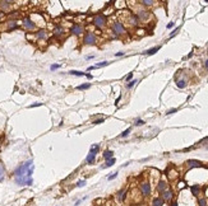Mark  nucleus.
<instances>
[{"instance_id": "obj_35", "label": "nucleus", "mask_w": 208, "mask_h": 206, "mask_svg": "<svg viewBox=\"0 0 208 206\" xmlns=\"http://www.w3.org/2000/svg\"><path fill=\"white\" fill-rule=\"evenodd\" d=\"M60 66H61L60 64H52V65L50 66V70H51V71H55V70H57L59 68H60Z\"/></svg>"}, {"instance_id": "obj_12", "label": "nucleus", "mask_w": 208, "mask_h": 206, "mask_svg": "<svg viewBox=\"0 0 208 206\" xmlns=\"http://www.w3.org/2000/svg\"><path fill=\"white\" fill-rule=\"evenodd\" d=\"M139 188H141V192L143 196H148L151 193V185L150 182H142L141 186H139Z\"/></svg>"}, {"instance_id": "obj_10", "label": "nucleus", "mask_w": 208, "mask_h": 206, "mask_svg": "<svg viewBox=\"0 0 208 206\" xmlns=\"http://www.w3.org/2000/svg\"><path fill=\"white\" fill-rule=\"evenodd\" d=\"M65 33H66L65 28H64V27H61V26H56V27H54V29H52V34L55 36V37H57V38L64 37Z\"/></svg>"}, {"instance_id": "obj_54", "label": "nucleus", "mask_w": 208, "mask_h": 206, "mask_svg": "<svg viewBox=\"0 0 208 206\" xmlns=\"http://www.w3.org/2000/svg\"><path fill=\"white\" fill-rule=\"evenodd\" d=\"M129 164H130V162H126L125 164H123V167H126V165H129Z\"/></svg>"}, {"instance_id": "obj_2", "label": "nucleus", "mask_w": 208, "mask_h": 206, "mask_svg": "<svg viewBox=\"0 0 208 206\" xmlns=\"http://www.w3.org/2000/svg\"><path fill=\"white\" fill-rule=\"evenodd\" d=\"M92 24L96 27L97 29H103L107 26V18H106V15H103V14L94 15L93 19H92Z\"/></svg>"}, {"instance_id": "obj_34", "label": "nucleus", "mask_w": 208, "mask_h": 206, "mask_svg": "<svg viewBox=\"0 0 208 206\" xmlns=\"http://www.w3.org/2000/svg\"><path fill=\"white\" fill-rule=\"evenodd\" d=\"M117 174H119V172H114V173H111V176H108V177H107V180H108V181L115 180V178L117 177Z\"/></svg>"}, {"instance_id": "obj_36", "label": "nucleus", "mask_w": 208, "mask_h": 206, "mask_svg": "<svg viewBox=\"0 0 208 206\" xmlns=\"http://www.w3.org/2000/svg\"><path fill=\"white\" fill-rule=\"evenodd\" d=\"M179 29H180V27H176V28H175V29L172 31V32H171V33H170V36H169V37H170V38H172V37H174V36H175L176 33H178V32H179Z\"/></svg>"}, {"instance_id": "obj_46", "label": "nucleus", "mask_w": 208, "mask_h": 206, "mask_svg": "<svg viewBox=\"0 0 208 206\" xmlns=\"http://www.w3.org/2000/svg\"><path fill=\"white\" fill-rule=\"evenodd\" d=\"M115 56H116V57H119V56H124V52H116V53H115Z\"/></svg>"}, {"instance_id": "obj_22", "label": "nucleus", "mask_w": 208, "mask_h": 206, "mask_svg": "<svg viewBox=\"0 0 208 206\" xmlns=\"http://www.w3.org/2000/svg\"><path fill=\"white\" fill-rule=\"evenodd\" d=\"M165 201L162 200V197H155L152 201V206H164Z\"/></svg>"}, {"instance_id": "obj_29", "label": "nucleus", "mask_w": 208, "mask_h": 206, "mask_svg": "<svg viewBox=\"0 0 208 206\" xmlns=\"http://www.w3.org/2000/svg\"><path fill=\"white\" fill-rule=\"evenodd\" d=\"M108 64H110V62H108V61H102V62H98V64H96V65H94V68H96V69H100V68H105V66H107Z\"/></svg>"}, {"instance_id": "obj_7", "label": "nucleus", "mask_w": 208, "mask_h": 206, "mask_svg": "<svg viewBox=\"0 0 208 206\" xmlns=\"http://www.w3.org/2000/svg\"><path fill=\"white\" fill-rule=\"evenodd\" d=\"M135 15L138 17V19L141 22H147L151 17V13L148 10H146V9H139V10H137V13H135Z\"/></svg>"}, {"instance_id": "obj_52", "label": "nucleus", "mask_w": 208, "mask_h": 206, "mask_svg": "<svg viewBox=\"0 0 208 206\" xmlns=\"http://www.w3.org/2000/svg\"><path fill=\"white\" fill-rule=\"evenodd\" d=\"M4 1H7V3H9V4H12V3H14V0H4Z\"/></svg>"}, {"instance_id": "obj_18", "label": "nucleus", "mask_w": 208, "mask_h": 206, "mask_svg": "<svg viewBox=\"0 0 208 206\" xmlns=\"http://www.w3.org/2000/svg\"><path fill=\"white\" fill-rule=\"evenodd\" d=\"M167 187H169V185H167L166 181H160V182H158V185H157V191L162 193L164 191L167 190Z\"/></svg>"}, {"instance_id": "obj_37", "label": "nucleus", "mask_w": 208, "mask_h": 206, "mask_svg": "<svg viewBox=\"0 0 208 206\" xmlns=\"http://www.w3.org/2000/svg\"><path fill=\"white\" fill-rule=\"evenodd\" d=\"M4 168H3V165H0V182H1L4 180Z\"/></svg>"}, {"instance_id": "obj_40", "label": "nucleus", "mask_w": 208, "mask_h": 206, "mask_svg": "<svg viewBox=\"0 0 208 206\" xmlns=\"http://www.w3.org/2000/svg\"><path fill=\"white\" fill-rule=\"evenodd\" d=\"M132 79H133V73H129V74L125 77V80H126V82H130Z\"/></svg>"}, {"instance_id": "obj_5", "label": "nucleus", "mask_w": 208, "mask_h": 206, "mask_svg": "<svg viewBox=\"0 0 208 206\" xmlns=\"http://www.w3.org/2000/svg\"><path fill=\"white\" fill-rule=\"evenodd\" d=\"M22 27H23L27 32H32V31L37 29V24L35 23L31 17H24L23 19H22Z\"/></svg>"}, {"instance_id": "obj_19", "label": "nucleus", "mask_w": 208, "mask_h": 206, "mask_svg": "<svg viewBox=\"0 0 208 206\" xmlns=\"http://www.w3.org/2000/svg\"><path fill=\"white\" fill-rule=\"evenodd\" d=\"M190 191H192L193 196H198V195H199V192H201V185H192L190 186Z\"/></svg>"}, {"instance_id": "obj_4", "label": "nucleus", "mask_w": 208, "mask_h": 206, "mask_svg": "<svg viewBox=\"0 0 208 206\" xmlns=\"http://www.w3.org/2000/svg\"><path fill=\"white\" fill-rule=\"evenodd\" d=\"M111 33H114L117 37H121V36H124L126 33V29L120 20H115L111 26Z\"/></svg>"}, {"instance_id": "obj_3", "label": "nucleus", "mask_w": 208, "mask_h": 206, "mask_svg": "<svg viewBox=\"0 0 208 206\" xmlns=\"http://www.w3.org/2000/svg\"><path fill=\"white\" fill-rule=\"evenodd\" d=\"M83 45L86 46H94L97 45V36L92 31H88V32H84L83 34Z\"/></svg>"}, {"instance_id": "obj_53", "label": "nucleus", "mask_w": 208, "mask_h": 206, "mask_svg": "<svg viewBox=\"0 0 208 206\" xmlns=\"http://www.w3.org/2000/svg\"><path fill=\"white\" fill-rule=\"evenodd\" d=\"M190 57H193V52H190V53L188 55V59H190Z\"/></svg>"}, {"instance_id": "obj_32", "label": "nucleus", "mask_w": 208, "mask_h": 206, "mask_svg": "<svg viewBox=\"0 0 208 206\" xmlns=\"http://www.w3.org/2000/svg\"><path fill=\"white\" fill-rule=\"evenodd\" d=\"M135 83H137V80H135V79L130 80V82H128V84H126V88H128V89H132V88L135 85Z\"/></svg>"}, {"instance_id": "obj_41", "label": "nucleus", "mask_w": 208, "mask_h": 206, "mask_svg": "<svg viewBox=\"0 0 208 206\" xmlns=\"http://www.w3.org/2000/svg\"><path fill=\"white\" fill-rule=\"evenodd\" d=\"M175 112H178V108H172V109H169L166 112V115H172V113H175Z\"/></svg>"}, {"instance_id": "obj_27", "label": "nucleus", "mask_w": 208, "mask_h": 206, "mask_svg": "<svg viewBox=\"0 0 208 206\" xmlns=\"http://www.w3.org/2000/svg\"><path fill=\"white\" fill-rule=\"evenodd\" d=\"M141 3L144 6H153L156 4V0H141Z\"/></svg>"}, {"instance_id": "obj_31", "label": "nucleus", "mask_w": 208, "mask_h": 206, "mask_svg": "<svg viewBox=\"0 0 208 206\" xmlns=\"http://www.w3.org/2000/svg\"><path fill=\"white\" fill-rule=\"evenodd\" d=\"M198 205H199V206H208V201H207V199H204V197L199 199V200H198Z\"/></svg>"}, {"instance_id": "obj_30", "label": "nucleus", "mask_w": 208, "mask_h": 206, "mask_svg": "<svg viewBox=\"0 0 208 206\" xmlns=\"http://www.w3.org/2000/svg\"><path fill=\"white\" fill-rule=\"evenodd\" d=\"M130 131H132V129H130V127H129V129H126L125 131H123V132L120 134V136H119V137H121V139H124V137H126V136H129V134H130Z\"/></svg>"}, {"instance_id": "obj_51", "label": "nucleus", "mask_w": 208, "mask_h": 206, "mask_svg": "<svg viewBox=\"0 0 208 206\" xmlns=\"http://www.w3.org/2000/svg\"><path fill=\"white\" fill-rule=\"evenodd\" d=\"M171 206H179V204H178V202H176V201H174V202H172V204H171Z\"/></svg>"}, {"instance_id": "obj_1", "label": "nucleus", "mask_w": 208, "mask_h": 206, "mask_svg": "<svg viewBox=\"0 0 208 206\" xmlns=\"http://www.w3.org/2000/svg\"><path fill=\"white\" fill-rule=\"evenodd\" d=\"M33 165V160L32 159H29V160H27V162L24 163H22L19 167H17L15 168V171H14V177H21V176H24V174L27 173V171L31 168Z\"/></svg>"}, {"instance_id": "obj_49", "label": "nucleus", "mask_w": 208, "mask_h": 206, "mask_svg": "<svg viewBox=\"0 0 208 206\" xmlns=\"http://www.w3.org/2000/svg\"><path fill=\"white\" fill-rule=\"evenodd\" d=\"M86 77H87L88 79H92V78H93L92 75H91V74H88V73H86Z\"/></svg>"}, {"instance_id": "obj_21", "label": "nucleus", "mask_w": 208, "mask_h": 206, "mask_svg": "<svg viewBox=\"0 0 208 206\" xmlns=\"http://www.w3.org/2000/svg\"><path fill=\"white\" fill-rule=\"evenodd\" d=\"M115 162H116V160H115V158L107 159L106 162H105V164H103V165H101V168H102V169H105V168H108V167H112V165L115 164Z\"/></svg>"}, {"instance_id": "obj_26", "label": "nucleus", "mask_w": 208, "mask_h": 206, "mask_svg": "<svg viewBox=\"0 0 208 206\" xmlns=\"http://www.w3.org/2000/svg\"><path fill=\"white\" fill-rule=\"evenodd\" d=\"M69 74L70 75H74V77H86V73H83V71H79V70H70Z\"/></svg>"}, {"instance_id": "obj_25", "label": "nucleus", "mask_w": 208, "mask_h": 206, "mask_svg": "<svg viewBox=\"0 0 208 206\" xmlns=\"http://www.w3.org/2000/svg\"><path fill=\"white\" fill-rule=\"evenodd\" d=\"M94 160H96V155L92 154V153H88L87 158H86V162H87L88 164H93V163H94Z\"/></svg>"}, {"instance_id": "obj_16", "label": "nucleus", "mask_w": 208, "mask_h": 206, "mask_svg": "<svg viewBox=\"0 0 208 206\" xmlns=\"http://www.w3.org/2000/svg\"><path fill=\"white\" fill-rule=\"evenodd\" d=\"M188 85V79H176V87H178L179 89H184V88H186Z\"/></svg>"}, {"instance_id": "obj_43", "label": "nucleus", "mask_w": 208, "mask_h": 206, "mask_svg": "<svg viewBox=\"0 0 208 206\" xmlns=\"http://www.w3.org/2000/svg\"><path fill=\"white\" fill-rule=\"evenodd\" d=\"M175 26V23H174V22H170V23L169 24H167L166 27H167V29H170V28H172V27Z\"/></svg>"}, {"instance_id": "obj_50", "label": "nucleus", "mask_w": 208, "mask_h": 206, "mask_svg": "<svg viewBox=\"0 0 208 206\" xmlns=\"http://www.w3.org/2000/svg\"><path fill=\"white\" fill-rule=\"evenodd\" d=\"M94 69H96V68H94V65H93V66H89V68H88V71H92V70H94Z\"/></svg>"}, {"instance_id": "obj_6", "label": "nucleus", "mask_w": 208, "mask_h": 206, "mask_svg": "<svg viewBox=\"0 0 208 206\" xmlns=\"http://www.w3.org/2000/svg\"><path fill=\"white\" fill-rule=\"evenodd\" d=\"M69 32L73 36H75V37H79V36L84 34V27L82 24H79V23H75V24H73L70 27Z\"/></svg>"}, {"instance_id": "obj_47", "label": "nucleus", "mask_w": 208, "mask_h": 206, "mask_svg": "<svg viewBox=\"0 0 208 206\" xmlns=\"http://www.w3.org/2000/svg\"><path fill=\"white\" fill-rule=\"evenodd\" d=\"M204 68H206V69L208 70V59H207V60L204 61Z\"/></svg>"}, {"instance_id": "obj_9", "label": "nucleus", "mask_w": 208, "mask_h": 206, "mask_svg": "<svg viewBox=\"0 0 208 206\" xmlns=\"http://www.w3.org/2000/svg\"><path fill=\"white\" fill-rule=\"evenodd\" d=\"M18 28V20L17 19H9L5 22V31L7 32H12Z\"/></svg>"}, {"instance_id": "obj_8", "label": "nucleus", "mask_w": 208, "mask_h": 206, "mask_svg": "<svg viewBox=\"0 0 208 206\" xmlns=\"http://www.w3.org/2000/svg\"><path fill=\"white\" fill-rule=\"evenodd\" d=\"M126 22H128V24L129 26H132V27H138L139 24H141V20L138 19V17L133 14V13H129L128 17H126Z\"/></svg>"}, {"instance_id": "obj_11", "label": "nucleus", "mask_w": 208, "mask_h": 206, "mask_svg": "<svg viewBox=\"0 0 208 206\" xmlns=\"http://www.w3.org/2000/svg\"><path fill=\"white\" fill-rule=\"evenodd\" d=\"M35 37L36 39H40V41H43V39L47 38V31L45 28H40L35 32Z\"/></svg>"}, {"instance_id": "obj_48", "label": "nucleus", "mask_w": 208, "mask_h": 206, "mask_svg": "<svg viewBox=\"0 0 208 206\" xmlns=\"http://www.w3.org/2000/svg\"><path fill=\"white\" fill-rule=\"evenodd\" d=\"M3 18H4V12H1V10H0V20H1Z\"/></svg>"}, {"instance_id": "obj_38", "label": "nucleus", "mask_w": 208, "mask_h": 206, "mask_svg": "<svg viewBox=\"0 0 208 206\" xmlns=\"http://www.w3.org/2000/svg\"><path fill=\"white\" fill-rule=\"evenodd\" d=\"M84 186H86V181L84 180L77 182V187H79V188H80V187H84Z\"/></svg>"}, {"instance_id": "obj_15", "label": "nucleus", "mask_w": 208, "mask_h": 206, "mask_svg": "<svg viewBox=\"0 0 208 206\" xmlns=\"http://www.w3.org/2000/svg\"><path fill=\"white\" fill-rule=\"evenodd\" d=\"M126 193H128V191H126L125 188L124 190H120L116 193V200L119 201V202H123V201L125 200V197H126Z\"/></svg>"}, {"instance_id": "obj_55", "label": "nucleus", "mask_w": 208, "mask_h": 206, "mask_svg": "<svg viewBox=\"0 0 208 206\" xmlns=\"http://www.w3.org/2000/svg\"><path fill=\"white\" fill-rule=\"evenodd\" d=\"M204 1H206V3H208V0H204Z\"/></svg>"}, {"instance_id": "obj_42", "label": "nucleus", "mask_w": 208, "mask_h": 206, "mask_svg": "<svg viewBox=\"0 0 208 206\" xmlns=\"http://www.w3.org/2000/svg\"><path fill=\"white\" fill-rule=\"evenodd\" d=\"M40 106H42V103H33V104L29 106V108H35V107H40Z\"/></svg>"}, {"instance_id": "obj_13", "label": "nucleus", "mask_w": 208, "mask_h": 206, "mask_svg": "<svg viewBox=\"0 0 208 206\" xmlns=\"http://www.w3.org/2000/svg\"><path fill=\"white\" fill-rule=\"evenodd\" d=\"M186 167L188 168H201L202 167V163L199 162V160H195V159H190L186 162Z\"/></svg>"}, {"instance_id": "obj_44", "label": "nucleus", "mask_w": 208, "mask_h": 206, "mask_svg": "<svg viewBox=\"0 0 208 206\" xmlns=\"http://www.w3.org/2000/svg\"><path fill=\"white\" fill-rule=\"evenodd\" d=\"M92 59H94V55H87V56H86V60H92Z\"/></svg>"}, {"instance_id": "obj_17", "label": "nucleus", "mask_w": 208, "mask_h": 206, "mask_svg": "<svg viewBox=\"0 0 208 206\" xmlns=\"http://www.w3.org/2000/svg\"><path fill=\"white\" fill-rule=\"evenodd\" d=\"M10 4L7 3V1H4V0H0V10L1 12H10Z\"/></svg>"}, {"instance_id": "obj_20", "label": "nucleus", "mask_w": 208, "mask_h": 206, "mask_svg": "<svg viewBox=\"0 0 208 206\" xmlns=\"http://www.w3.org/2000/svg\"><path fill=\"white\" fill-rule=\"evenodd\" d=\"M161 48V46H155V47H152V48H150V50H147V51H144L143 53L144 55H147V56H151V55H155V53L158 51Z\"/></svg>"}, {"instance_id": "obj_14", "label": "nucleus", "mask_w": 208, "mask_h": 206, "mask_svg": "<svg viewBox=\"0 0 208 206\" xmlns=\"http://www.w3.org/2000/svg\"><path fill=\"white\" fill-rule=\"evenodd\" d=\"M161 197H162L164 201H170V200H172V197H174V192L171 190H166V191L162 192Z\"/></svg>"}, {"instance_id": "obj_33", "label": "nucleus", "mask_w": 208, "mask_h": 206, "mask_svg": "<svg viewBox=\"0 0 208 206\" xmlns=\"http://www.w3.org/2000/svg\"><path fill=\"white\" fill-rule=\"evenodd\" d=\"M144 123H146V122H144V121L143 120H141V118H137V120H135V126H143V125Z\"/></svg>"}, {"instance_id": "obj_39", "label": "nucleus", "mask_w": 208, "mask_h": 206, "mask_svg": "<svg viewBox=\"0 0 208 206\" xmlns=\"http://www.w3.org/2000/svg\"><path fill=\"white\" fill-rule=\"evenodd\" d=\"M102 122H105V118H98V120H94L93 121V125H100Z\"/></svg>"}, {"instance_id": "obj_28", "label": "nucleus", "mask_w": 208, "mask_h": 206, "mask_svg": "<svg viewBox=\"0 0 208 206\" xmlns=\"http://www.w3.org/2000/svg\"><path fill=\"white\" fill-rule=\"evenodd\" d=\"M88 88H91V83H86V84H82V85H78L75 89L77 90H86Z\"/></svg>"}, {"instance_id": "obj_24", "label": "nucleus", "mask_w": 208, "mask_h": 206, "mask_svg": "<svg viewBox=\"0 0 208 206\" xmlns=\"http://www.w3.org/2000/svg\"><path fill=\"white\" fill-rule=\"evenodd\" d=\"M98 151H100V144H93L91 146V149H89V153H92L94 155H97Z\"/></svg>"}, {"instance_id": "obj_23", "label": "nucleus", "mask_w": 208, "mask_h": 206, "mask_svg": "<svg viewBox=\"0 0 208 206\" xmlns=\"http://www.w3.org/2000/svg\"><path fill=\"white\" fill-rule=\"evenodd\" d=\"M102 156H103V159H111V158H114V151L112 150H105L103 151V154H102Z\"/></svg>"}, {"instance_id": "obj_45", "label": "nucleus", "mask_w": 208, "mask_h": 206, "mask_svg": "<svg viewBox=\"0 0 208 206\" xmlns=\"http://www.w3.org/2000/svg\"><path fill=\"white\" fill-rule=\"evenodd\" d=\"M82 201H83V199H82V200H78V201H75V202H74V206H79L80 204H82Z\"/></svg>"}]
</instances>
